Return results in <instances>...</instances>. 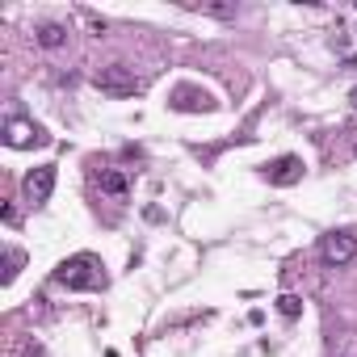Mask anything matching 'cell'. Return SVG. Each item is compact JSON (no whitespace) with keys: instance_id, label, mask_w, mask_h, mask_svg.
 <instances>
[{"instance_id":"cell-7","label":"cell","mask_w":357,"mask_h":357,"mask_svg":"<svg viewBox=\"0 0 357 357\" xmlns=\"http://www.w3.org/2000/svg\"><path fill=\"white\" fill-rule=\"evenodd\" d=\"M168 105H172V109H181V114H206V109H215V97L181 84V89L172 93V101H168Z\"/></svg>"},{"instance_id":"cell-5","label":"cell","mask_w":357,"mask_h":357,"mask_svg":"<svg viewBox=\"0 0 357 357\" xmlns=\"http://www.w3.org/2000/svg\"><path fill=\"white\" fill-rule=\"evenodd\" d=\"M319 257H324V265L340 269V265H349V261L357 257V240H353L349 231H332V236H324V244H319Z\"/></svg>"},{"instance_id":"cell-8","label":"cell","mask_w":357,"mask_h":357,"mask_svg":"<svg viewBox=\"0 0 357 357\" xmlns=\"http://www.w3.org/2000/svg\"><path fill=\"white\" fill-rule=\"evenodd\" d=\"M34 43H38L43 51H59V47H68V26H59V22H43V26L34 30Z\"/></svg>"},{"instance_id":"cell-11","label":"cell","mask_w":357,"mask_h":357,"mask_svg":"<svg viewBox=\"0 0 357 357\" xmlns=\"http://www.w3.org/2000/svg\"><path fill=\"white\" fill-rule=\"evenodd\" d=\"M278 311H282L286 319H298V315H303V298H298V294H282V298H278Z\"/></svg>"},{"instance_id":"cell-2","label":"cell","mask_w":357,"mask_h":357,"mask_svg":"<svg viewBox=\"0 0 357 357\" xmlns=\"http://www.w3.org/2000/svg\"><path fill=\"white\" fill-rule=\"evenodd\" d=\"M93 84L101 93H109V97H135V93H143V76H135V68H126V63H109V68L93 72Z\"/></svg>"},{"instance_id":"cell-10","label":"cell","mask_w":357,"mask_h":357,"mask_svg":"<svg viewBox=\"0 0 357 357\" xmlns=\"http://www.w3.org/2000/svg\"><path fill=\"white\" fill-rule=\"evenodd\" d=\"M190 9H198V13H206V17H223V22H231L240 9L236 5H190Z\"/></svg>"},{"instance_id":"cell-4","label":"cell","mask_w":357,"mask_h":357,"mask_svg":"<svg viewBox=\"0 0 357 357\" xmlns=\"http://www.w3.org/2000/svg\"><path fill=\"white\" fill-rule=\"evenodd\" d=\"M55 190V164H43V168H30L26 172V181H22V194L30 206H43Z\"/></svg>"},{"instance_id":"cell-12","label":"cell","mask_w":357,"mask_h":357,"mask_svg":"<svg viewBox=\"0 0 357 357\" xmlns=\"http://www.w3.org/2000/svg\"><path fill=\"white\" fill-rule=\"evenodd\" d=\"M22 265H26V252H17V248H9V257H5V282H13V278L22 273Z\"/></svg>"},{"instance_id":"cell-9","label":"cell","mask_w":357,"mask_h":357,"mask_svg":"<svg viewBox=\"0 0 357 357\" xmlns=\"http://www.w3.org/2000/svg\"><path fill=\"white\" fill-rule=\"evenodd\" d=\"M101 190H105L109 198H126V176L114 172V168H105V172H101Z\"/></svg>"},{"instance_id":"cell-1","label":"cell","mask_w":357,"mask_h":357,"mask_svg":"<svg viewBox=\"0 0 357 357\" xmlns=\"http://www.w3.org/2000/svg\"><path fill=\"white\" fill-rule=\"evenodd\" d=\"M55 282H59L63 290H101V286H105V265H101L97 257L80 252V257H68V261L55 269Z\"/></svg>"},{"instance_id":"cell-14","label":"cell","mask_w":357,"mask_h":357,"mask_svg":"<svg viewBox=\"0 0 357 357\" xmlns=\"http://www.w3.org/2000/svg\"><path fill=\"white\" fill-rule=\"evenodd\" d=\"M349 101H353V109H357V89H353V93H349Z\"/></svg>"},{"instance_id":"cell-13","label":"cell","mask_w":357,"mask_h":357,"mask_svg":"<svg viewBox=\"0 0 357 357\" xmlns=\"http://www.w3.org/2000/svg\"><path fill=\"white\" fill-rule=\"evenodd\" d=\"M22 357H47V353H43V344H34V340H26V344H22Z\"/></svg>"},{"instance_id":"cell-6","label":"cell","mask_w":357,"mask_h":357,"mask_svg":"<svg viewBox=\"0 0 357 357\" xmlns=\"http://www.w3.org/2000/svg\"><path fill=\"white\" fill-rule=\"evenodd\" d=\"M265 176H269V185H298L303 181V160L298 155H282V160L265 164Z\"/></svg>"},{"instance_id":"cell-3","label":"cell","mask_w":357,"mask_h":357,"mask_svg":"<svg viewBox=\"0 0 357 357\" xmlns=\"http://www.w3.org/2000/svg\"><path fill=\"white\" fill-rule=\"evenodd\" d=\"M5 143L17 147V151H26V147H47L51 135H47L38 122H30V118H9V122H5Z\"/></svg>"}]
</instances>
